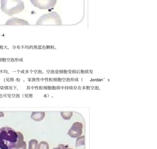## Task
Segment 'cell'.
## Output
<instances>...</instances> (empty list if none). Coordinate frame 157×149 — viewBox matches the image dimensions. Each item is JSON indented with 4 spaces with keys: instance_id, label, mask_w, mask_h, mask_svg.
Returning <instances> with one entry per match:
<instances>
[{
    "instance_id": "9c48e42d",
    "label": "cell",
    "mask_w": 157,
    "mask_h": 149,
    "mask_svg": "<svg viewBox=\"0 0 157 149\" xmlns=\"http://www.w3.org/2000/svg\"><path fill=\"white\" fill-rule=\"evenodd\" d=\"M38 144V142L36 139H31L29 142V149H37Z\"/></svg>"
},
{
    "instance_id": "277c9868",
    "label": "cell",
    "mask_w": 157,
    "mask_h": 149,
    "mask_svg": "<svg viewBox=\"0 0 157 149\" xmlns=\"http://www.w3.org/2000/svg\"><path fill=\"white\" fill-rule=\"evenodd\" d=\"M32 5L42 10L53 8L57 3V0H30Z\"/></svg>"
},
{
    "instance_id": "5bb4252c",
    "label": "cell",
    "mask_w": 157,
    "mask_h": 149,
    "mask_svg": "<svg viewBox=\"0 0 157 149\" xmlns=\"http://www.w3.org/2000/svg\"><path fill=\"white\" fill-rule=\"evenodd\" d=\"M4 116V113L3 112H0V117H3Z\"/></svg>"
},
{
    "instance_id": "7a4b0ae2",
    "label": "cell",
    "mask_w": 157,
    "mask_h": 149,
    "mask_svg": "<svg viewBox=\"0 0 157 149\" xmlns=\"http://www.w3.org/2000/svg\"><path fill=\"white\" fill-rule=\"evenodd\" d=\"M25 5L21 0H1V9L9 16L23 11Z\"/></svg>"
},
{
    "instance_id": "8992f818",
    "label": "cell",
    "mask_w": 157,
    "mask_h": 149,
    "mask_svg": "<svg viewBox=\"0 0 157 149\" xmlns=\"http://www.w3.org/2000/svg\"><path fill=\"white\" fill-rule=\"evenodd\" d=\"M6 25H29V24L28 22L24 20L13 18L9 20L7 22V23H6Z\"/></svg>"
},
{
    "instance_id": "5b68a950",
    "label": "cell",
    "mask_w": 157,
    "mask_h": 149,
    "mask_svg": "<svg viewBox=\"0 0 157 149\" xmlns=\"http://www.w3.org/2000/svg\"><path fill=\"white\" fill-rule=\"evenodd\" d=\"M82 124L79 122H77L74 123L67 134L73 138H76L81 136L82 133Z\"/></svg>"
},
{
    "instance_id": "4fadbf2b",
    "label": "cell",
    "mask_w": 157,
    "mask_h": 149,
    "mask_svg": "<svg viewBox=\"0 0 157 149\" xmlns=\"http://www.w3.org/2000/svg\"><path fill=\"white\" fill-rule=\"evenodd\" d=\"M66 146L63 144H59L57 147L53 149H66Z\"/></svg>"
},
{
    "instance_id": "30bf717a",
    "label": "cell",
    "mask_w": 157,
    "mask_h": 149,
    "mask_svg": "<svg viewBox=\"0 0 157 149\" xmlns=\"http://www.w3.org/2000/svg\"><path fill=\"white\" fill-rule=\"evenodd\" d=\"M61 115L64 120H68L72 117L73 112H61Z\"/></svg>"
},
{
    "instance_id": "7c38bea8",
    "label": "cell",
    "mask_w": 157,
    "mask_h": 149,
    "mask_svg": "<svg viewBox=\"0 0 157 149\" xmlns=\"http://www.w3.org/2000/svg\"><path fill=\"white\" fill-rule=\"evenodd\" d=\"M84 144V136L79 137L77 139L76 141V147H79L80 145Z\"/></svg>"
},
{
    "instance_id": "3957f363",
    "label": "cell",
    "mask_w": 157,
    "mask_h": 149,
    "mask_svg": "<svg viewBox=\"0 0 157 149\" xmlns=\"http://www.w3.org/2000/svg\"><path fill=\"white\" fill-rule=\"evenodd\" d=\"M61 18L59 14L56 12H52L40 17L36 25H61Z\"/></svg>"
},
{
    "instance_id": "6da1fadb",
    "label": "cell",
    "mask_w": 157,
    "mask_h": 149,
    "mask_svg": "<svg viewBox=\"0 0 157 149\" xmlns=\"http://www.w3.org/2000/svg\"><path fill=\"white\" fill-rule=\"evenodd\" d=\"M24 137L21 132H16L9 127L0 129V149H15L20 139Z\"/></svg>"
},
{
    "instance_id": "9a60e30c",
    "label": "cell",
    "mask_w": 157,
    "mask_h": 149,
    "mask_svg": "<svg viewBox=\"0 0 157 149\" xmlns=\"http://www.w3.org/2000/svg\"><path fill=\"white\" fill-rule=\"evenodd\" d=\"M66 149H72L70 148H68V147L66 146Z\"/></svg>"
},
{
    "instance_id": "8fae6325",
    "label": "cell",
    "mask_w": 157,
    "mask_h": 149,
    "mask_svg": "<svg viewBox=\"0 0 157 149\" xmlns=\"http://www.w3.org/2000/svg\"><path fill=\"white\" fill-rule=\"evenodd\" d=\"M37 149H49V146L46 142L41 141L37 147Z\"/></svg>"
},
{
    "instance_id": "52a82bcc",
    "label": "cell",
    "mask_w": 157,
    "mask_h": 149,
    "mask_svg": "<svg viewBox=\"0 0 157 149\" xmlns=\"http://www.w3.org/2000/svg\"><path fill=\"white\" fill-rule=\"evenodd\" d=\"M45 115L44 112H32L31 118L36 121H40L44 118Z\"/></svg>"
},
{
    "instance_id": "ba28073f",
    "label": "cell",
    "mask_w": 157,
    "mask_h": 149,
    "mask_svg": "<svg viewBox=\"0 0 157 149\" xmlns=\"http://www.w3.org/2000/svg\"><path fill=\"white\" fill-rule=\"evenodd\" d=\"M27 145L24 141V137H22L19 141L15 149H26Z\"/></svg>"
}]
</instances>
